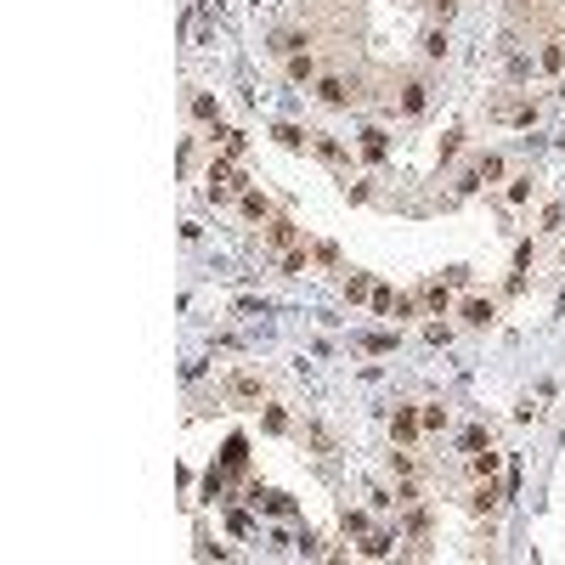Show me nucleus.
<instances>
[{
    "mask_svg": "<svg viewBox=\"0 0 565 565\" xmlns=\"http://www.w3.org/2000/svg\"><path fill=\"white\" fill-rule=\"evenodd\" d=\"M271 136H277V142H283V147H300V142H306V136H300V130H294V125H277V130H271Z\"/></svg>",
    "mask_w": 565,
    "mask_h": 565,
    "instance_id": "2eb2a0df",
    "label": "nucleus"
},
{
    "mask_svg": "<svg viewBox=\"0 0 565 565\" xmlns=\"http://www.w3.org/2000/svg\"><path fill=\"white\" fill-rule=\"evenodd\" d=\"M221 142H227V153H232V159L243 153V130H221Z\"/></svg>",
    "mask_w": 565,
    "mask_h": 565,
    "instance_id": "412c9836",
    "label": "nucleus"
},
{
    "mask_svg": "<svg viewBox=\"0 0 565 565\" xmlns=\"http://www.w3.org/2000/svg\"><path fill=\"white\" fill-rule=\"evenodd\" d=\"M289 74H294V80H311V57L294 51V57H289Z\"/></svg>",
    "mask_w": 565,
    "mask_h": 565,
    "instance_id": "ddd939ff",
    "label": "nucleus"
},
{
    "mask_svg": "<svg viewBox=\"0 0 565 565\" xmlns=\"http://www.w3.org/2000/svg\"><path fill=\"white\" fill-rule=\"evenodd\" d=\"M418 424H424V430H441V424H447V407H424Z\"/></svg>",
    "mask_w": 565,
    "mask_h": 565,
    "instance_id": "9b49d317",
    "label": "nucleus"
},
{
    "mask_svg": "<svg viewBox=\"0 0 565 565\" xmlns=\"http://www.w3.org/2000/svg\"><path fill=\"white\" fill-rule=\"evenodd\" d=\"M492 470H497V452H492V447H486V452H475V475H492Z\"/></svg>",
    "mask_w": 565,
    "mask_h": 565,
    "instance_id": "a211bd4d",
    "label": "nucleus"
},
{
    "mask_svg": "<svg viewBox=\"0 0 565 565\" xmlns=\"http://www.w3.org/2000/svg\"><path fill=\"white\" fill-rule=\"evenodd\" d=\"M243 458H249V452H243V441H227V470H243Z\"/></svg>",
    "mask_w": 565,
    "mask_h": 565,
    "instance_id": "6ab92c4d",
    "label": "nucleus"
},
{
    "mask_svg": "<svg viewBox=\"0 0 565 565\" xmlns=\"http://www.w3.org/2000/svg\"><path fill=\"white\" fill-rule=\"evenodd\" d=\"M232 396L254 402V396H260V379H254V373H238V379H232Z\"/></svg>",
    "mask_w": 565,
    "mask_h": 565,
    "instance_id": "423d86ee",
    "label": "nucleus"
},
{
    "mask_svg": "<svg viewBox=\"0 0 565 565\" xmlns=\"http://www.w3.org/2000/svg\"><path fill=\"white\" fill-rule=\"evenodd\" d=\"M385 147H390L385 130H362V153H368V159H385Z\"/></svg>",
    "mask_w": 565,
    "mask_h": 565,
    "instance_id": "39448f33",
    "label": "nucleus"
},
{
    "mask_svg": "<svg viewBox=\"0 0 565 565\" xmlns=\"http://www.w3.org/2000/svg\"><path fill=\"white\" fill-rule=\"evenodd\" d=\"M464 317H470V323H492V306H486V300H470Z\"/></svg>",
    "mask_w": 565,
    "mask_h": 565,
    "instance_id": "f8f14e48",
    "label": "nucleus"
},
{
    "mask_svg": "<svg viewBox=\"0 0 565 565\" xmlns=\"http://www.w3.org/2000/svg\"><path fill=\"white\" fill-rule=\"evenodd\" d=\"M192 113H198V119H221V108H215V96H198V102H192Z\"/></svg>",
    "mask_w": 565,
    "mask_h": 565,
    "instance_id": "4468645a",
    "label": "nucleus"
},
{
    "mask_svg": "<svg viewBox=\"0 0 565 565\" xmlns=\"http://www.w3.org/2000/svg\"><path fill=\"white\" fill-rule=\"evenodd\" d=\"M492 175H503V159H497V153H486V159L475 164V175H470L464 187H475V181H492Z\"/></svg>",
    "mask_w": 565,
    "mask_h": 565,
    "instance_id": "7ed1b4c3",
    "label": "nucleus"
},
{
    "mask_svg": "<svg viewBox=\"0 0 565 565\" xmlns=\"http://www.w3.org/2000/svg\"><path fill=\"white\" fill-rule=\"evenodd\" d=\"M464 452H470V458H475V452H486V430H470V435H464Z\"/></svg>",
    "mask_w": 565,
    "mask_h": 565,
    "instance_id": "f3484780",
    "label": "nucleus"
},
{
    "mask_svg": "<svg viewBox=\"0 0 565 565\" xmlns=\"http://www.w3.org/2000/svg\"><path fill=\"white\" fill-rule=\"evenodd\" d=\"M497 119H503V125H532L537 108H532V102H509V108H497Z\"/></svg>",
    "mask_w": 565,
    "mask_h": 565,
    "instance_id": "f257e3e1",
    "label": "nucleus"
},
{
    "mask_svg": "<svg viewBox=\"0 0 565 565\" xmlns=\"http://www.w3.org/2000/svg\"><path fill=\"white\" fill-rule=\"evenodd\" d=\"M497 497H503V492H497V486H481V492H475V509H492V503H497Z\"/></svg>",
    "mask_w": 565,
    "mask_h": 565,
    "instance_id": "4be33fe9",
    "label": "nucleus"
},
{
    "mask_svg": "<svg viewBox=\"0 0 565 565\" xmlns=\"http://www.w3.org/2000/svg\"><path fill=\"white\" fill-rule=\"evenodd\" d=\"M402 108H407V113H418V108H424V85H418V80L402 90Z\"/></svg>",
    "mask_w": 565,
    "mask_h": 565,
    "instance_id": "1a4fd4ad",
    "label": "nucleus"
},
{
    "mask_svg": "<svg viewBox=\"0 0 565 565\" xmlns=\"http://www.w3.org/2000/svg\"><path fill=\"white\" fill-rule=\"evenodd\" d=\"M430 6H435V11H441V17H447V11H452V6H458V0H430Z\"/></svg>",
    "mask_w": 565,
    "mask_h": 565,
    "instance_id": "5701e85b",
    "label": "nucleus"
},
{
    "mask_svg": "<svg viewBox=\"0 0 565 565\" xmlns=\"http://www.w3.org/2000/svg\"><path fill=\"white\" fill-rule=\"evenodd\" d=\"M249 503H254V509H266V514H289V509H294V503H289L283 492H254Z\"/></svg>",
    "mask_w": 565,
    "mask_h": 565,
    "instance_id": "f03ea898",
    "label": "nucleus"
},
{
    "mask_svg": "<svg viewBox=\"0 0 565 565\" xmlns=\"http://www.w3.org/2000/svg\"><path fill=\"white\" fill-rule=\"evenodd\" d=\"M390 430H396V441H413L424 424H418V413H396V424H390Z\"/></svg>",
    "mask_w": 565,
    "mask_h": 565,
    "instance_id": "20e7f679",
    "label": "nucleus"
},
{
    "mask_svg": "<svg viewBox=\"0 0 565 565\" xmlns=\"http://www.w3.org/2000/svg\"><path fill=\"white\" fill-rule=\"evenodd\" d=\"M317 96H323V102H345L351 90H345V85H339V80H323V85H317Z\"/></svg>",
    "mask_w": 565,
    "mask_h": 565,
    "instance_id": "9d476101",
    "label": "nucleus"
},
{
    "mask_svg": "<svg viewBox=\"0 0 565 565\" xmlns=\"http://www.w3.org/2000/svg\"><path fill=\"white\" fill-rule=\"evenodd\" d=\"M271 243L277 249H294V221H271Z\"/></svg>",
    "mask_w": 565,
    "mask_h": 565,
    "instance_id": "0eeeda50",
    "label": "nucleus"
},
{
    "mask_svg": "<svg viewBox=\"0 0 565 565\" xmlns=\"http://www.w3.org/2000/svg\"><path fill=\"white\" fill-rule=\"evenodd\" d=\"M543 68H549V74H554V68H565V51H560V46H549V51H543Z\"/></svg>",
    "mask_w": 565,
    "mask_h": 565,
    "instance_id": "aec40b11",
    "label": "nucleus"
},
{
    "mask_svg": "<svg viewBox=\"0 0 565 565\" xmlns=\"http://www.w3.org/2000/svg\"><path fill=\"white\" fill-rule=\"evenodd\" d=\"M390 543H396V537H368V543H362V554H368V560H385V554H390Z\"/></svg>",
    "mask_w": 565,
    "mask_h": 565,
    "instance_id": "6e6552de",
    "label": "nucleus"
},
{
    "mask_svg": "<svg viewBox=\"0 0 565 565\" xmlns=\"http://www.w3.org/2000/svg\"><path fill=\"white\" fill-rule=\"evenodd\" d=\"M243 215H254V221H260V215H266V198H260V192H243Z\"/></svg>",
    "mask_w": 565,
    "mask_h": 565,
    "instance_id": "dca6fc26",
    "label": "nucleus"
}]
</instances>
